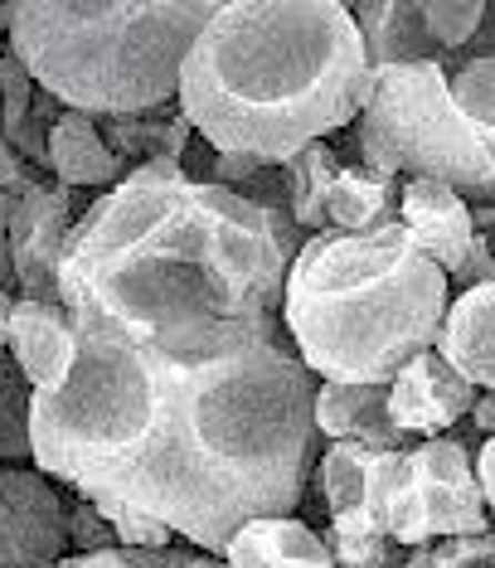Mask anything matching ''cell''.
<instances>
[{
	"label": "cell",
	"mask_w": 495,
	"mask_h": 568,
	"mask_svg": "<svg viewBox=\"0 0 495 568\" xmlns=\"http://www.w3.org/2000/svg\"><path fill=\"white\" fill-rule=\"evenodd\" d=\"M316 389L292 331L180 359L78 326L69 374L34 389V467L69 490L155 515L224 559L248 520L306 506L325 452Z\"/></svg>",
	"instance_id": "6da1fadb"
},
{
	"label": "cell",
	"mask_w": 495,
	"mask_h": 568,
	"mask_svg": "<svg viewBox=\"0 0 495 568\" xmlns=\"http://www.w3.org/2000/svg\"><path fill=\"white\" fill-rule=\"evenodd\" d=\"M286 273L292 253L267 210L190 180L180 161H151L73 224L59 302L73 326L200 359L282 335Z\"/></svg>",
	"instance_id": "7a4b0ae2"
},
{
	"label": "cell",
	"mask_w": 495,
	"mask_h": 568,
	"mask_svg": "<svg viewBox=\"0 0 495 568\" xmlns=\"http://www.w3.org/2000/svg\"><path fill=\"white\" fill-rule=\"evenodd\" d=\"M374 93L364 34L341 0L219 6L180 73V112L224 156L282 165L360 122Z\"/></svg>",
	"instance_id": "3957f363"
},
{
	"label": "cell",
	"mask_w": 495,
	"mask_h": 568,
	"mask_svg": "<svg viewBox=\"0 0 495 568\" xmlns=\"http://www.w3.org/2000/svg\"><path fill=\"white\" fill-rule=\"evenodd\" d=\"M452 306L447 273L403 224L306 239L286 273L282 321L321 384H388L437 345Z\"/></svg>",
	"instance_id": "277c9868"
},
{
	"label": "cell",
	"mask_w": 495,
	"mask_h": 568,
	"mask_svg": "<svg viewBox=\"0 0 495 568\" xmlns=\"http://www.w3.org/2000/svg\"><path fill=\"white\" fill-rule=\"evenodd\" d=\"M219 0H16L10 54L34 88L93 122L180 98V73Z\"/></svg>",
	"instance_id": "5b68a950"
},
{
	"label": "cell",
	"mask_w": 495,
	"mask_h": 568,
	"mask_svg": "<svg viewBox=\"0 0 495 568\" xmlns=\"http://www.w3.org/2000/svg\"><path fill=\"white\" fill-rule=\"evenodd\" d=\"M360 165L388 180H437L466 204H495V136L452 98L447 63L374 69L360 122Z\"/></svg>",
	"instance_id": "8992f818"
},
{
	"label": "cell",
	"mask_w": 495,
	"mask_h": 568,
	"mask_svg": "<svg viewBox=\"0 0 495 568\" xmlns=\"http://www.w3.org/2000/svg\"><path fill=\"white\" fill-rule=\"evenodd\" d=\"M364 510L398 549H423L452 535H486L491 506L476 481V457L457 437L374 452Z\"/></svg>",
	"instance_id": "52a82bcc"
},
{
	"label": "cell",
	"mask_w": 495,
	"mask_h": 568,
	"mask_svg": "<svg viewBox=\"0 0 495 568\" xmlns=\"http://www.w3.org/2000/svg\"><path fill=\"white\" fill-rule=\"evenodd\" d=\"M69 554L59 481L39 467H0V568H59Z\"/></svg>",
	"instance_id": "ba28073f"
},
{
	"label": "cell",
	"mask_w": 495,
	"mask_h": 568,
	"mask_svg": "<svg viewBox=\"0 0 495 568\" xmlns=\"http://www.w3.org/2000/svg\"><path fill=\"white\" fill-rule=\"evenodd\" d=\"M78 224L73 190L59 180H39L34 190H24L10 214V257H16V282L20 296L34 302H59V267L63 248Z\"/></svg>",
	"instance_id": "9c48e42d"
},
{
	"label": "cell",
	"mask_w": 495,
	"mask_h": 568,
	"mask_svg": "<svg viewBox=\"0 0 495 568\" xmlns=\"http://www.w3.org/2000/svg\"><path fill=\"white\" fill-rule=\"evenodd\" d=\"M476 398L481 389L462 369H452L437 351H423L388 379V418L413 443H433V437L457 433L462 418H472Z\"/></svg>",
	"instance_id": "30bf717a"
},
{
	"label": "cell",
	"mask_w": 495,
	"mask_h": 568,
	"mask_svg": "<svg viewBox=\"0 0 495 568\" xmlns=\"http://www.w3.org/2000/svg\"><path fill=\"white\" fill-rule=\"evenodd\" d=\"M398 224L408 229L413 243H418L447 277L457 273L481 243L472 204H466L452 185H437V180H403Z\"/></svg>",
	"instance_id": "8fae6325"
},
{
	"label": "cell",
	"mask_w": 495,
	"mask_h": 568,
	"mask_svg": "<svg viewBox=\"0 0 495 568\" xmlns=\"http://www.w3.org/2000/svg\"><path fill=\"white\" fill-rule=\"evenodd\" d=\"M364 54L374 69H394V63H447L442 54L433 20H427V0H360L350 6Z\"/></svg>",
	"instance_id": "7c38bea8"
},
{
	"label": "cell",
	"mask_w": 495,
	"mask_h": 568,
	"mask_svg": "<svg viewBox=\"0 0 495 568\" xmlns=\"http://www.w3.org/2000/svg\"><path fill=\"white\" fill-rule=\"evenodd\" d=\"M73 351H78V326L63 312V302L20 296L16 312H10V359L24 369V379L34 389H54L73 365Z\"/></svg>",
	"instance_id": "4fadbf2b"
},
{
	"label": "cell",
	"mask_w": 495,
	"mask_h": 568,
	"mask_svg": "<svg viewBox=\"0 0 495 568\" xmlns=\"http://www.w3.org/2000/svg\"><path fill=\"white\" fill-rule=\"evenodd\" d=\"M224 568H341L316 525L302 515L248 520L224 549Z\"/></svg>",
	"instance_id": "5bb4252c"
},
{
	"label": "cell",
	"mask_w": 495,
	"mask_h": 568,
	"mask_svg": "<svg viewBox=\"0 0 495 568\" xmlns=\"http://www.w3.org/2000/svg\"><path fill=\"white\" fill-rule=\"evenodd\" d=\"M433 351L452 369H462L481 394H495V282L452 296Z\"/></svg>",
	"instance_id": "9a60e30c"
},
{
	"label": "cell",
	"mask_w": 495,
	"mask_h": 568,
	"mask_svg": "<svg viewBox=\"0 0 495 568\" xmlns=\"http://www.w3.org/2000/svg\"><path fill=\"white\" fill-rule=\"evenodd\" d=\"M316 428L325 443H370V447H413L388 418V384H321Z\"/></svg>",
	"instance_id": "2e32d148"
},
{
	"label": "cell",
	"mask_w": 495,
	"mask_h": 568,
	"mask_svg": "<svg viewBox=\"0 0 495 568\" xmlns=\"http://www.w3.org/2000/svg\"><path fill=\"white\" fill-rule=\"evenodd\" d=\"M49 175L69 190H98L108 195L112 185H122V161L112 156L108 136L93 118L83 112H63L59 126L49 132Z\"/></svg>",
	"instance_id": "e0dca14e"
},
{
	"label": "cell",
	"mask_w": 495,
	"mask_h": 568,
	"mask_svg": "<svg viewBox=\"0 0 495 568\" xmlns=\"http://www.w3.org/2000/svg\"><path fill=\"white\" fill-rule=\"evenodd\" d=\"M98 126L108 136L112 156L122 161V171H137V165H151V161H185L194 141V126L180 112V102H165L155 112H137V118H108Z\"/></svg>",
	"instance_id": "ac0fdd59"
},
{
	"label": "cell",
	"mask_w": 495,
	"mask_h": 568,
	"mask_svg": "<svg viewBox=\"0 0 495 568\" xmlns=\"http://www.w3.org/2000/svg\"><path fill=\"white\" fill-rule=\"evenodd\" d=\"M398 200L403 180L374 175L370 165H345L325 200V219L335 234H374V229L398 224Z\"/></svg>",
	"instance_id": "d6986e66"
},
{
	"label": "cell",
	"mask_w": 495,
	"mask_h": 568,
	"mask_svg": "<svg viewBox=\"0 0 495 568\" xmlns=\"http://www.w3.org/2000/svg\"><path fill=\"white\" fill-rule=\"evenodd\" d=\"M345 165L335 156L331 141H316V146H306L302 156H292L282 165V180H286V200H292V219L296 229H302L306 239H316L331 229V219H325V200H331V185L335 175H341Z\"/></svg>",
	"instance_id": "ffe728a7"
},
{
	"label": "cell",
	"mask_w": 495,
	"mask_h": 568,
	"mask_svg": "<svg viewBox=\"0 0 495 568\" xmlns=\"http://www.w3.org/2000/svg\"><path fill=\"white\" fill-rule=\"evenodd\" d=\"M374 452L380 447H370V443H325L321 462H316V490H321L325 520L364 510V486H370Z\"/></svg>",
	"instance_id": "44dd1931"
},
{
	"label": "cell",
	"mask_w": 495,
	"mask_h": 568,
	"mask_svg": "<svg viewBox=\"0 0 495 568\" xmlns=\"http://www.w3.org/2000/svg\"><path fill=\"white\" fill-rule=\"evenodd\" d=\"M34 384L24 379L16 359L0 365V467H24L34 462Z\"/></svg>",
	"instance_id": "7402d4cb"
},
{
	"label": "cell",
	"mask_w": 495,
	"mask_h": 568,
	"mask_svg": "<svg viewBox=\"0 0 495 568\" xmlns=\"http://www.w3.org/2000/svg\"><path fill=\"white\" fill-rule=\"evenodd\" d=\"M447 83L457 108L481 132L495 136V54H457L447 59Z\"/></svg>",
	"instance_id": "603a6c76"
},
{
	"label": "cell",
	"mask_w": 495,
	"mask_h": 568,
	"mask_svg": "<svg viewBox=\"0 0 495 568\" xmlns=\"http://www.w3.org/2000/svg\"><path fill=\"white\" fill-rule=\"evenodd\" d=\"M59 568H219L214 554L194 545L171 549H102V554H69Z\"/></svg>",
	"instance_id": "cb8c5ba5"
},
{
	"label": "cell",
	"mask_w": 495,
	"mask_h": 568,
	"mask_svg": "<svg viewBox=\"0 0 495 568\" xmlns=\"http://www.w3.org/2000/svg\"><path fill=\"white\" fill-rule=\"evenodd\" d=\"M88 500L108 515V525H112V535H117L122 549H171V545H180L175 529L165 520H155V515H141L132 506H122V500H102V496H88Z\"/></svg>",
	"instance_id": "d4e9b609"
},
{
	"label": "cell",
	"mask_w": 495,
	"mask_h": 568,
	"mask_svg": "<svg viewBox=\"0 0 495 568\" xmlns=\"http://www.w3.org/2000/svg\"><path fill=\"white\" fill-rule=\"evenodd\" d=\"M63 500H69V549L73 554L122 549V545H117V535H112V525H108V515H102L93 500L83 496V490H73V496H63Z\"/></svg>",
	"instance_id": "484cf974"
},
{
	"label": "cell",
	"mask_w": 495,
	"mask_h": 568,
	"mask_svg": "<svg viewBox=\"0 0 495 568\" xmlns=\"http://www.w3.org/2000/svg\"><path fill=\"white\" fill-rule=\"evenodd\" d=\"M433 564L437 568H495V535H452L433 539Z\"/></svg>",
	"instance_id": "4316f807"
},
{
	"label": "cell",
	"mask_w": 495,
	"mask_h": 568,
	"mask_svg": "<svg viewBox=\"0 0 495 568\" xmlns=\"http://www.w3.org/2000/svg\"><path fill=\"white\" fill-rule=\"evenodd\" d=\"M39 180H44V175H34L30 165L16 156V146L6 141V132H0V190H6L10 200H20L24 190H34V185H39Z\"/></svg>",
	"instance_id": "83f0119b"
},
{
	"label": "cell",
	"mask_w": 495,
	"mask_h": 568,
	"mask_svg": "<svg viewBox=\"0 0 495 568\" xmlns=\"http://www.w3.org/2000/svg\"><path fill=\"white\" fill-rule=\"evenodd\" d=\"M476 481H481V496H486V506L495 515V437L476 447Z\"/></svg>",
	"instance_id": "f1b7e54d"
},
{
	"label": "cell",
	"mask_w": 495,
	"mask_h": 568,
	"mask_svg": "<svg viewBox=\"0 0 495 568\" xmlns=\"http://www.w3.org/2000/svg\"><path fill=\"white\" fill-rule=\"evenodd\" d=\"M24 83H34V79H30V73H24V63H20L16 54H10V49H6V54H0V98H6V93H16V88H24Z\"/></svg>",
	"instance_id": "f546056e"
},
{
	"label": "cell",
	"mask_w": 495,
	"mask_h": 568,
	"mask_svg": "<svg viewBox=\"0 0 495 568\" xmlns=\"http://www.w3.org/2000/svg\"><path fill=\"white\" fill-rule=\"evenodd\" d=\"M472 428L481 437H495V394H481L476 408H472Z\"/></svg>",
	"instance_id": "4dcf8cb0"
},
{
	"label": "cell",
	"mask_w": 495,
	"mask_h": 568,
	"mask_svg": "<svg viewBox=\"0 0 495 568\" xmlns=\"http://www.w3.org/2000/svg\"><path fill=\"white\" fill-rule=\"evenodd\" d=\"M20 292H0V365L10 359V312H16Z\"/></svg>",
	"instance_id": "1f68e13d"
},
{
	"label": "cell",
	"mask_w": 495,
	"mask_h": 568,
	"mask_svg": "<svg viewBox=\"0 0 495 568\" xmlns=\"http://www.w3.org/2000/svg\"><path fill=\"white\" fill-rule=\"evenodd\" d=\"M466 54H495V6H486V20H481V34L472 40Z\"/></svg>",
	"instance_id": "d6a6232c"
},
{
	"label": "cell",
	"mask_w": 495,
	"mask_h": 568,
	"mask_svg": "<svg viewBox=\"0 0 495 568\" xmlns=\"http://www.w3.org/2000/svg\"><path fill=\"white\" fill-rule=\"evenodd\" d=\"M0 292H20V282H16V257H10V243L0 248Z\"/></svg>",
	"instance_id": "836d02e7"
},
{
	"label": "cell",
	"mask_w": 495,
	"mask_h": 568,
	"mask_svg": "<svg viewBox=\"0 0 495 568\" xmlns=\"http://www.w3.org/2000/svg\"><path fill=\"white\" fill-rule=\"evenodd\" d=\"M10 214H16V200H10L6 190H0V248L10 243Z\"/></svg>",
	"instance_id": "e575fe53"
},
{
	"label": "cell",
	"mask_w": 495,
	"mask_h": 568,
	"mask_svg": "<svg viewBox=\"0 0 495 568\" xmlns=\"http://www.w3.org/2000/svg\"><path fill=\"white\" fill-rule=\"evenodd\" d=\"M408 568H437V564H433V545L408 549Z\"/></svg>",
	"instance_id": "d590c367"
},
{
	"label": "cell",
	"mask_w": 495,
	"mask_h": 568,
	"mask_svg": "<svg viewBox=\"0 0 495 568\" xmlns=\"http://www.w3.org/2000/svg\"><path fill=\"white\" fill-rule=\"evenodd\" d=\"M380 568H408V549H398V545H394V549H388V559H384Z\"/></svg>",
	"instance_id": "8d00e7d4"
}]
</instances>
